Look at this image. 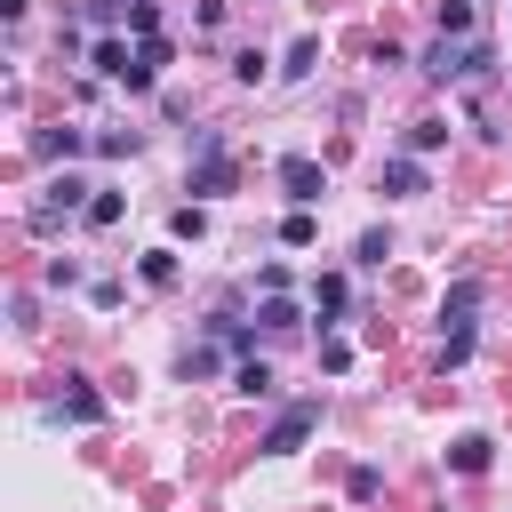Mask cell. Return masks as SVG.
<instances>
[{"instance_id":"5bb4252c","label":"cell","mask_w":512,"mask_h":512,"mask_svg":"<svg viewBox=\"0 0 512 512\" xmlns=\"http://www.w3.org/2000/svg\"><path fill=\"white\" fill-rule=\"evenodd\" d=\"M312 312H320V320H336V312H344V280H336V272L312 288Z\"/></svg>"},{"instance_id":"e0dca14e","label":"cell","mask_w":512,"mask_h":512,"mask_svg":"<svg viewBox=\"0 0 512 512\" xmlns=\"http://www.w3.org/2000/svg\"><path fill=\"white\" fill-rule=\"evenodd\" d=\"M344 488H352V504H368V496H376V488H384V472H376V464H360V472H352V480H344Z\"/></svg>"},{"instance_id":"277c9868","label":"cell","mask_w":512,"mask_h":512,"mask_svg":"<svg viewBox=\"0 0 512 512\" xmlns=\"http://www.w3.org/2000/svg\"><path fill=\"white\" fill-rule=\"evenodd\" d=\"M384 192H392V200L424 192V168H416V152H392V160H384Z\"/></svg>"},{"instance_id":"8992f818","label":"cell","mask_w":512,"mask_h":512,"mask_svg":"<svg viewBox=\"0 0 512 512\" xmlns=\"http://www.w3.org/2000/svg\"><path fill=\"white\" fill-rule=\"evenodd\" d=\"M488 456H496V440H488V432H464V440L448 448V464H456V472H488Z\"/></svg>"},{"instance_id":"ba28073f","label":"cell","mask_w":512,"mask_h":512,"mask_svg":"<svg viewBox=\"0 0 512 512\" xmlns=\"http://www.w3.org/2000/svg\"><path fill=\"white\" fill-rule=\"evenodd\" d=\"M232 392H248V400H272V368H264V360H240V368H232Z\"/></svg>"},{"instance_id":"52a82bcc","label":"cell","mask_w":512,"mask_h":512,"mask_svg":"<svg viewBox=\"0 0 512 512\" xmlns=\"http://www.w3.org/2000/svg\"><path fill=\"white\" fill-rule=\"evenodd\" d=\"M56 416H72V424H96V416H104V400H96V392H88V384L72 376V392L56 400Z\"/></svg>"},{"instance_id":"44dd1931","label":"cell","mask_w":512,"mask_h":512,"mask_svg":"<svg viewBox=\"0 0 512 512\" xmlns=\"http://www.w3.org/2000/svg\"><path fill=\"white\" fill-rule=\"evenodd\" d=\"M392 256V232H360V264H384Z\"/></svg>"},{"instance_id":"6da1fadb","label":"cell","mask_w":512,"mask_h":512,"mask_svg":"<svg viewBox=\"0 0 512 512\" xmlns=\"http://www.w3.org/2000/svg\"><path fill=\"white\" fill-rule=\"evenodd\" d=\"M312 432H320V400H296V408H280V416H272L264 448H272V456H296V448H304Z\"/></svg>"},{"instance_id":"d6986e66","label":"cell","mask_w":512,"mask_h":512,"mask_svg":"<svg viewBox=\"0 0 512 512\" xmlns=\"http://www.w3.org/2000/svg\"><path fill=\"white\" fill-rule=\"evenodd\" d=\"M88 224H120V192H96L88 200Z\"/></svg>"},{"instance_id":"8fae6325","label":"cell","mask_w":512,"mask_h":512,"mask_svg":"<svg viewBox=\"0 0 512 512\" xmlns=\"http://www.w3.org/2000/svg\"><path fill=\"white\" fill-rule=\"evenodd\" d=\"M312 64H320V40H296V48H288V64H280V72H288V80H312Z\"/></svg>"},{"instance_id":"ffe728a7","label":"cell","mask_w":512,"mask_h":512,"mask_svg":"<svg viewBox=\"0 0 512 512\" xmlns=\"http://www.w3.org/2000/svg\"><path fill=\"white\" fill-rule=\"evenodd\" d=\"M168 232H176V240H200V232H208V216H200V208H176V224H168Z\"/></svg>"},{"instance_id":"ac0fdd59","label":"cell","mask_w":512,"mask_h":512,"mask_svg":"<svg viewBox=\"0 0 512 512\" xmlns=\"http://www.w3.org/2000/svg\"><path fill=\"white\" fill-rule=\"evenodd\" d=\"M232 80H248V88H256V80H264V56H256V48H240V56H232Z\"/></svg>"},{"instance_id":"7c38bea8","label":"cell","mask_w":512,"mask_h":512,"mask_svg":"<svg viewBox=\"0 0 512 512\" xmlns=\"http://www.w3.org/2000/svg\"><path fill=\"white\" fill-rule=\"evenodd\" d=\"M440 144H448V120H416L408 128V152H440Z\"/></svg>"},{"instance_id":"9c48e42d","label":"cell","mask_w":512,"mask_h":512,"mask_svg":"<svg viewBox=\"0 0 512 512\" xmlns=\"http://www.w3.org/2000/svg\"><path fill=\"white\" fill-rule=\"evenodd\" d=\"M280 240H288V248H312V240H320L312 208H288V216H280Z\"/></svg>"},{"instance_id":"7a4b0ae2","label":"cell","mask_w":512,"mask_h":512,"mask_svg":"<svg viewBox=\"0 0 512 512\" xmlns=\"http://www.w3.org/2000/svg\"><path fill=\"white\" fill-rule=\"evenodd\" d=\"M280 184H288V200H296V208H312V200L328 192V176H320V160H304V152H288V160H280Z\"/></svg>"},{"instance_id":"3957f363","label":"cell","mask_w":512,"mask_h":512,"mask_svg":"<svg viewBox=\"0 0 512 512\" xmlns=\"http://www.w3.org/2000/svg\"><path fill=\"white\" fill-rule=\"evenodd\" d=\"M80 192H88V184H80V176H56V184H48V200H40V208H32V224H40V232H48V224H56V216H72V208H80Z\"/></svg>"},{"instance_id":"9a60e30c","label":"cell","mask_w":512,"mask_h":512,"mask_svg":"<svg viewBox=\"0 0 512 512\" xmlns=\"http://www.w3.org/2000/svg\"><path fill=\"white\" fill-rule=\"evenodd\" d=\"M128 32H136V40H160V8L136 0V8H128Z\"/></svg>"},{"instance_id":"2e32d148","label":"cell","mask_w":512,"mask_h":512,"mask_svg":"<svg viewBox=\"0 0 512 512\" xmlns=\"http://www.w3.org/2000/svg\"><path fill=\"white\" fill-rule=\"evenodd\" d=\"M256 320H264V328H296V320H304V312H296V304H288V296H264V312H256Z\"/></svg>"},{"instance_id":"4fadbf2b","label":"cell","mask_w":512,"mask_h":512,"mask_svg":"<svg viewBox=\"0 0 512 512\" xmlns=\"http://www.w3.org/2000/svg\"><path fill=\"white\" fill-rule=\"evenodd\" d=\"M144 280H152V288H176V248H152V256H144Z\"/></svg>"},{"instance_id":"30bf717a","label":"cell","mask_w":512,"mask_h":512,"mask_svg":"<svg viewBox=\"0 0 512 512\" xmlns=\"http://www.w3.org/2000/svg\"><path fill=\"white\" fill-rule=\"evenodd\" d=\"M472 32V0H440V40H464Z\"/></svg>"},{"instance_id":"5b68a950","label":"cell","mask_w":512,"mask_h":512,"mask_svg":"<svg viewBox=\"0 0 512 512\" xmlns=\"http://www.w3.org/2000/svg\"><path fill=\"white\" fill-rule=\"evenodd\" d=\"M88 64H96V72H104V80H128V72H136V56H128V48H120V40H112V32H104V40H96V48H88Z\"/></svg>"}]
</instances>
